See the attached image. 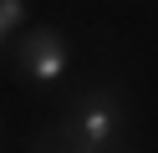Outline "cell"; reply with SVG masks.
<instances>
[{
  "instance_id": "1",
  "label": "cell",
  "mask_w": 158,
  "mask_h": 153,
  "mask_svg": "<svg viewBox=\"0 0 158 153\" xmlns=\"http://www.w3.org/2000/svg\"><path fill=\"white\" fill-rule=\"evenodd\" d=\"M127 138V107L112 87H87L72 107L56 117V128L41 133V148H77V153H107Z\"/></svg>"
},
{
  "instance_id": "2",
  "label": "cell",
  "mask_w": 158,
  "mask_h": 153,
  "mask_svg": "<svg viewBox=\"0 0 158 153\" xmlns=\"http://www.w3.org/2000/svg\"><path fill=\"white\" fill-rule=\"evenodd\" d=\"M66 71H72V51H66L61 31L56 26H36L21 36V51H15V77L26 82V87L36 92H51L66 82Z\"/></svg>"
},
{
  "instance_id": "3",
  "label": "cell",
  "mask_w": 158,
  "mask_h": 153,
  "mask_svg": "<svg viewBox=\"0 0 158 153\" xmlns=\"http://www.w3.org/2000/svg\"><path fill=\"white\" fill-rule=\"evenodd\" d=\"M26 20H31V5H26V0H0V46H5Z\"/></svg>"
}]
</instances>
